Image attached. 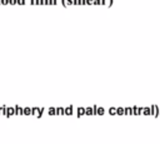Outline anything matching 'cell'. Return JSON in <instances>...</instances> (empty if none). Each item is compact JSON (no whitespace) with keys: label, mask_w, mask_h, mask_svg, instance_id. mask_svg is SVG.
Here are the masks:
<instances>
[{"label":"cell","mask_w":160,"mask_h":144,"mask_svg":"<svg viewBox=\"0 0 160 144\" xmlns=\"http://www.w3.org/2000/svg\"><path fill=\"white\" fill-rule=\"evenodd\" d=\"M15 114V108L14 106H6V111H5V116L6 118H10L11 115Z\"/></svg>","instance_id":"1"},{"label":"cell","mask_w":160,"mask_h":144,"mask_svg":"<svg viewBox=\"0 0 160 144\" xmlns=\"http://www.w3.org/2000/svg\"><path fill=\"white\" fill-rule=\"evenodd\" d=\"M14 108H15V114L16 115H21L22 114V108L20 105H15Z\"/></svg>","instance_id":"2"},{"label":"cell","mask_w":160,"mask_h":144,"mask_svg":"<svg viewBox=\"0 0 160 144\" xmlns=\"http://www.w3.org/2000/svg\"><path fill=\"white\" fill-rule=\"evenodd\" d=\"M22 114H26V115L31 114V108H22Z\"/></svg>","instance_id":"3"},{"label":"cell","mask_w":160,"mask_h":144,"mask_svg":"<svg viewBox=\"0 0 160 144\" xmlns=\"http://www.w3.org/2000/svg\"><path fill=\"white\" fill-rule=\"evenodd\" d=\"M5 111H6V105H1L0 106V115H5Z\"/></svg>","instance_id":"4"},{"label":"cell","mask_w":160,"mask_h":144,"mask_svg":"<svg viewBox=\"0 0 160 144\" xmlns=\"http://www.w3.org/2000/svg\"><path fill=\"white\" fill-rule=\"evenodd\" d=\"M31 113L35 114V115H39V110H38L36 108H32V109H31Z\"/></svg>","instance_id":"5"},{"label":"cell","mask_w":160,"mask_h":144,"mask_svg":"<svg viewBox=\"0 0 160 144\" xmlns=\"http://www.w3.org/2000/svg\"><path fill=\"white\" fill-rule=\"evenodd\" d=\"M9 0H0V5H8Z\"/></svg>","instance_id":"6"},{"label":"cell","mask_w":160,"mask_h":144,"mask_svg":"<svg viewBox=\"0 0 160 144\" xmlns=\"http://www.w3.org/2000/svg\"><path fill=\"white\" fill-rule=\"evenodd\" d=\"M16 1H18V0H9V4H10V5H15Z\"/></svg>","instance_id":"7"},{"label":"cell","mask_w":160,"mask_h":144,"mask_svg":"<svg viewBox=\"0 0 160 144\" xmlns=\"http://www.w3.org/2000/svg\"><path fill=\"white\" fill-rule=\"evenodd\" d=\"M16 4H19V5H22V4H25V0H18V1H16Z\"/></svg>","instance_id":"8"}]
</instances>
